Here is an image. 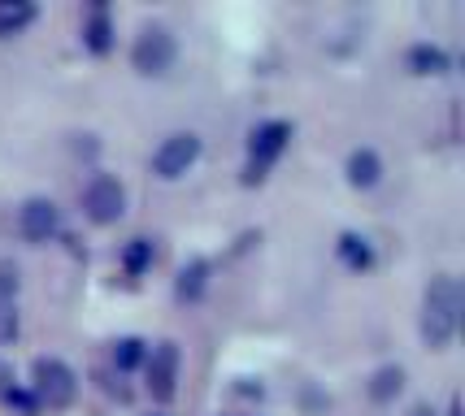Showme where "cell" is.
Listing matches in <instances>:
<instances>
[{"instance_id":"obj_1","label":"cell","mask_w":465,"mask_h":416,"mask_svg":"<svg viewBox=\"0 0 465 416\" xmlns=\"http://www.w3.org/2000/svg\"><path fill=\"white\" fill-rule=\"evenodd\" d=\"M461 282L452 274L435 277L430 286H426V299H422V338L430 347H448L452 334H457V325H461Z\"/></svg>"},{"instance_id":"obj_2","label":"cell","mask_w":465,"mask_h":416,"mask_svg":"<svg viewBox=\"0 0 465 416\" xmlns=\"http://www.w3.org/2000/svg\"><path fill=\"white\" fill-rule=\"evenodd\" d=\"M79 391V382H74V369L57 356H40L31 364V395L48 403V408H65L70 399Z\"/></svg>"},{"instance_id":"obj_3","label":"cell","mask_w":465,"mask_h":416,"mask_svg":"<svg viewBox=\"0 0 465 416\" xmlns=\"http://www.w3.org/2000/svg\"><path fill=\"white\" fill-rule=\"evenodd\" d=\"M174 57H179V44H174V35H170L165 26H143L140 35H135L131 65H135L140 74L157 79V74H165V70L174 65Z\"/></svg>"},{"instance_id":"obj_4","label":"cell","mask_w":465,"mask_h":416,"mask_svg":"<svg viewBox=\"0 0 465 416\" xmlns=\"http://www.w3.org/2000/svg\"><path fill=\"white\" fill-rule=\"evenodd\" d=\"M83 213L96 221V226H114L126 213V187L114 174H96L83 191Z\"/></svg>"},{"instance_id":"obj_5","label":"cell","mask_w":465,"mask_h":416,"mask_svg":"<svg viewBox=\"0 0 465 416\" xmlns=\"http://www.w3.org/2000/svg\"><path fill=\"white\" fill-rule=\"evenodd\" d=\"M196 157H201V139L192 131H179V135L162 139V148L153 152V174L157 179H179L196 165Z\"/></svg>"},{"instance_id":"obj_6","label":"cell","mask_w":465,"mask_h":416,"mask_svg":"<svg viewBox=\"0 0 465 416\" xmlns=\"http://www.w3.org/2000/svg\"><path fill=\"white\" fill-rule=\"evenodd\" d=\"M143 364H148V391H153V399H157V403L174 399V382H179V347H174V343H157Z\"/></svg>"},{"instance_id":"obj_7","label":"cell","mask_w":465,"mask_h":416,"mask_svg":"<svg viewBox=\"0 0 465 416\" xmlns=\"http://www.w3.org/2000/svg\"><path fill=\"white\" fill-rule=\"evenodd\" d=\"M18 230L31 238V243H48V238L57 235V204H53V199H40V196L26 199L18 208Z\"/></svg>"},{"instance_id":"obj_8","label":"cell","mask_w":465,"mask_h":416,"mask_svg":"<svg viewBox=\"0 0 465 416\" xmlns=\"http://www.w3.org/2000/svg\"><path fill=\"white\" fill-rule=\"evenodd\" d=\"M287 139H292V121H262L252 139H248V152H252V165H270V160L283 157Z\"/></svg>"},{"instance_id":"obj_9","label":"cell","mask_w":465,"mask_h":416,"mask_svg":"<svg viewBox=\"0 0 465 416\" xmlns=\"http://www.w3.org/2000/svg\"><path fill=\"white\" fill-rule=\"evenodd\" d=\"M344 174H348L352 187H374V182L383 179V160H379L374 148H352V152H348Z\"/></svg>"},{"instance_id":"obj_10","label":"cell","mask_w":465,"mask_h":416,"mask_svg":"<svg viewBox=\"0 0 465 416\" xmlns=\"http://www.w3.org/2000/svg\"><path fill=\"white\" fill-rule=\"evenodd\" d=\"M83 44H87L96 57H104V53L114 48V22H109V9H104V5H92V18L83 22Z\"/></svg>"},{"instance_id":"obj_11","label":"cell","mask_w":465,"mask_h":416,"mask_svg":"<svg viewBox=\"0 0 465 416\" xmlns=\"http://www.w3.org/2000/svg\"><path fill=\"white\" fill-rule=\"evenodd\" d=\"M335 252H340V260H344L352 274H365V269L374 265V247H370V238L357 235V230H344L340 243H335Z\"/></svg>"},{"instance_id":"obj_12","label":"cell","mask_w":465,"mask_h":416,"mask_svg":"<svg viewBox=\"0 0 465 416\" xmlns=\"http://www.w3.org/2000/svg\"><path fill=\"white\" fill-rule=\"evenodd\" d=\"M401 391H405V369H401V364L374 369V377H370V399H374V403H391Z\"/></svg>"},{"instance_id":"obj_13","label":"cell","mask_w":465,"mask_h":416,"mask_svg":"<svg viewBox=\"0 0 465 416\" xmlns=\"http://www.w3.org/2000/svg\"><path fill=\"white\" fill-rule=\"evenodd\" d=\"M409 70H413V74H444L448 53L440 44H413V48H409Z\"/></svg>"},{"instance_id":"obj_14","label":"cell","mask_w":465,"mask_h":416,"mask_svg":"<svg viewBox=\"0 0 465 416\" xmlns=\"http://www.w3.org/2000/svg\"><path fill=\"white\" fill-rule=\"evenodd\" d=\"M35 22V5L31 0H0V35H18Z\"/></svg>"},{"instance_id":"obj_15","label":"cell","mask_w":465,"mask_h":416,"mask_svg":"<svg viewBox=\"0 0 465 416\" xmlns=\"http://www.w3.org/2000/svg\"><path fill=\"white\" fill-rule=\"evenodd\" d=\"M204 286H209V260H187L179 269V282H174L179 299H201Z\"/></svg>"},{"instance_id":"obj_16","label":"cell","mask_w":465,"mask_h":416,"mask_svg":"<svg viewBox=\"0 0 465 416\" xmlns=\"http://www.w3.org/2000/svg\"><path fill=\"white\" fill-rule=\"evenodd\" d=\"M143 360H148V343H143V338H118V347H114V364H118L122 373L140 369Z\"/></svg>"},{"instance_id":"obj_17","label":"cell","mask_w":465,"mask_h":416,"mask_svg":"<svg viewBox=\"0 0 465 416\" xmlns=\"http://www.w3.org/2000/svg\"><path fill=\"white\" fill-rule=\"evenodd\" d=\"M148 265H153V243H148V238H131V243L122 247V269L131 277H140Z\"/></svg>"},{"instance_id":"obj_18","label":"cell","mask_w":465,"mask_h":416,"mask_svg":"<svg viewBox=\"0 0 465 416\" xmlns=\"http://www.w3.org/2000/svg\"><path fill=\"white\" fill-rule=\"evenodd\" d=\"M5 403H9V408H18L22 416H35V408H40V399L31 395V391H26V386H14V391H9V395H5Z\"/></svg>"},{"instance_id":"obj_19","label":"cell","mask_w":465,"mask_h":416,"mask_svg":"<svg viewBox=\"0 0 465 416\" xmlns=\"http://www.w3.org/2000/svg\"><path fill=\"white\" fill-rule=\"evenodd\" d=\"M14 295H18V274L0 269V308H14Z\"/></svg>"},{"instance_id":"obj_20","label":"cell","mask_w":465,"mask_h":416,"mask_svg":"<svg viewBox=\"0 0 465 416\" xmlns=\"http://www.w3.org/2000/svg\"><path fill=\"white\" fill-rule=\"evenodd\" d=\"M18 334V317H14V308H0V343L5 338H14Z\"/></svg>"},{"instance_id":"obj_21","label":"cell","mask_w":465,"mask_h":416,"mask_svg":"<svg viewBox=\"0 0 465 416\" xmlns=\"http://www.w3.org/2000/svg\"><path fill=\"white\" fill-rule=\"evenodd\" d=\"M9 391H14V369H9V364H0V399L9 395Z\"/></svg>"},{"instance_id":"obj_22","label":"cell","mask_w":465,"mask_h":416,"mask_svg":"<svg viewBox=\"0 0 465 416\" xmlns=\"http://www.w3.org/2000/svg\"><path fill=\"white\" fill-rule=\"evenodd\" d=\"M409 416H435V412H430L426 403H418V408H413V412H409Z\"/></svg>"},{"instance_id":"obj_23","label":"cell","mask_w":465,"mask_h":416,"mask_svg":"<svg viewBox=\"0 0 465 416\" xmlns=\"http://www.w3.org/2000/svg\"><path fill=\"white\" fill-rule=\"evenodd\" d=\"M448 416H461V399H452V408H448Z\"/></svg>"}]
</instances>
